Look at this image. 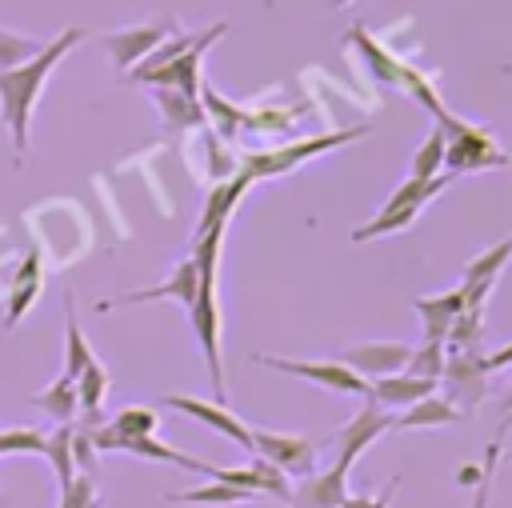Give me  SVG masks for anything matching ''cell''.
I'll list each match as a JSON object with an SVG mask.
<instances>
[{
    "instance_id": "4316f807",
    "label": "cell",
    "mask_w": 512,
    "mask_h": 508,
    "mask_svg": "<svg viewBox=\"0 0 512 508\" xmlns=\"http://www.w3.org/2000/svg\"><path fill=\"white\" fill-rule=\"evenodd\" d=\"M64 312H68V324H64V376L76 380L96 356H92V348H88V340H84V332H80V320H76L72 300L64 304Z\"/></svg>"
},
{
    "instance_id": "f546056e",
    "label": "cell",
    "mask_w": 512,
    "mask_h": 508,
    "mask_svg": "<svg viewBox=\"0 0 512 508\" xmlns=\"http://www.w3.org/2000/svg\"><path fill=\"white\" fill-rule=\"evenodd\" d=\"M444 148H448V140H444V132L440 128H432L428 136H424V144L416 148V156H412V180H432V176H440V168H444Z\"/></svg>"
},
{
    "instance_id": "3957f363",
    "label": "cell",
    "mask_w": 512,
    "mask_h": 508,
    "mask_svg": "<svg viewBox=\"0 0 512 508\" xmlns=\"http://www.w3.org/2000/svg\"><path fill=\"white\" fill-rule=\"evenodd\" d=\"M368 132H372L368 124H356V128H336V132L308 136V140H296V144H284V148H272V152H248V156L240 160V168H244L252 180H260V176H284V172H292L296 164H304V160H312V156H320V152L344 148V144H352V140H360V136H368Z\"/></svg>"
},
{
    "instance_id": "d590c367",
    "label": "cell",
    "mask_w": 512,
    "mask_h": 508,
    "mask_svg": "<svg viewBox=\"0 0 512 508\" xmlns=\"http://www.w3.org/2000/svg\"><path fill=\"white\" fill-rule=\"evenodd\" d=\"M396 488H400V476H392V480H388V484H384V488H380L376 496H352V492H348L340 508H388V504H392V492H396Z\"/></svg>"
},
{
    "instance_id": "5bb4252c",
    "label": "cell",
    "mask_w": 512,
    "mask_h": 508,
    "mask_svg": "<svg viewBox=\"0 0 512 508\" xmlns=\"http://www.w3.org/2000/svg\"><path fill=\"white\" fill-rule=\"evenodd\" d=\"M348 496V468L332 464L328 472H308L300 484H292L288 504L292 508H340Z\"/></svg>"
},
{
    "instance_id": "7c38bea8",
    "label": "cell",
    "mask_w": 512,
    "mask_h": 508,
    "mask_svg": "<svg viewBox=\"0 0 512 508\" xmlns=\"http://www.w3.org/2000/svg\"><path fill=\"white\" fill-rule=\"evenodd\" d=\"M164 404L176 408V412H184V416H192V420H200V424H208V428H216L220 436H228L232 444H240V448L252 452V428L236 412H228V404L200 400V396H164Z\"/></svg>"
},
{
    "instance_id": "e575fe53",
    "label": "cell",
    "mask_w": 512,
    "mask_h": 508,
    "mask_svg": "<svg viewBox=\"0 0 512 508\" xmlns=\"http://www.w3.org/2000/svg\"><path fill=\"white\" fill-rule=\"evenodd\" d=\"M500 440H504V428L496 432V440L488 444V456H484V468H480V480H476V500L472 508H488V488H492V468L500 460Z\"/></svg>"
},
{
    "instance_id": "9a60e30c",
    "label": "cell",
    "mask_w": 512,
    "mask_h": 508,
    "mask_svg": "<svg viewBox=\"0 0 512 508\" xmlns=\"http://www.w3.org/2000/svg\"><path fill=\"white\" fill-rule=\"evenodd\" d=\"M248 188H252V176H248L244 168H236L232 176L216 180V184L208 188V200H204V208H200V220H196L192 240H196V236H204L208 228H224V224H228V216H232V208L240 204V196H244Z\"/></svg>"
},
{
    "instance_id": "5b68a950",
    "label": "cell",
    "mask_w": 512,
    "mask_h": 508,
    "mask_svg": "<svg viewBox=\"0 0 512 508\" xmlns=\"http://www.w3.org/2000/svg\"><path fill=\"white\" fill-rule=\"evenodd\" d=\"M256 364L272 368V372H284V376H296V380H308V384H320L328 392H348V396H368V380L356 376L352 368H344L340 360H284V356H252Z\"/></svg>"
},
{
    "instance_id": "8992f818",
    "label": "cell",
    "mask_w": 512,
    "mask_h": 508,
    "mask_svg": "<svg viewBox=\"0 0 512 508\" xmlns=\"http://www.w3.org/2000/svg\"><path fill=\"white\" fill-rule=\"evenodd\" d=\"M252 452L264 456L268 464H276L284 476H296V480L308 476V472H316V444L308 436L252 428Z\"/></svg>"
},
{
    "instance_id": "ffe728a7",
    "label": "cell",
    "mask_w": 512,
    "mask_h": 508,
    "mask_svg": "<svg viewBox=\"0 0 512 508\" xmlns=\"http://www.w3.org/2000/svg\"><path fill=\"white\" fill-rule=\"evenodd\" d=\"M460 412L444 400V396H424L416 404H408L400 416H392V428H444V424H456Z\"/></svg>"
},
{
    "instance_id": "f35d334b",
    "label": "cell",
    "mask_w": 512,
    "mask_h": 508,
    "mask_svg": "<svg viewBox=\"0 0 512 508\" xmlns=\"http://www.w3.org/2000/svg\"><path fill=\"white\" fill-rule=\"evenodd\" d=\"M344 4H352V0H328V8H344Z\"/></svg>"
},
{
    "instance_id": "603a6c76",
    "label": "cell",
    "mask_w": 512,
    "mask_h": 508,
    "mask_svg": "<svg viewBox=\"0 0 512 508\" xmlns=\"http://www.w3.org/2000/svg\"><path fill=\"white\" fill-rule=\"evenodd\" d=\"M32 404L36 408H44L56 424H72L76 420V412H80V396H76V380H68L64 372L44 388V392H36L32 396Z\"/></svg>"
},
{
    "instance_id": "7a4b0ae2",
    "label": "cell",
    "mask_w": 512,
    "mask_h": 508,
    "mask_svg": "<svg viewBox=\"0 0 512 508\" xmlns=\"http://www.w3.org/2000/svg\"><path fill=\"white\" fill-rule=\"evenodd\" d=\"M220 240L224 228H208L204 236L192 240V256L200 264V280H196V300L188 308L192 332L200 340V352L208 360V376H212V392L224 404L228 384H224V364H220V300H216V264H220Z\"/></svg>"
},
{
    "instance_id": "2e32d148",
    "label": "cell",
    "mask_w": 512,
    "mask_h": 508,
    "mask_svg": "<svg viewBox=\"0 0 512 508\" xmlns=\"http://www.w3.org/2000/svg\"><path fill=\"white\" fill-rule=\"evenodd\" d=\"M172 32V24H144V28H116V32H108L104 36V48H108V56H112V64L116 68H136L164 36Z\"/></svg>"
},
{
    "instance_id": "277c9868",
    "label": "cell",
    "mask_w": 512,
    "mask_h": 508,
    "mask_svg": "<svg viewBox=\"0 0 512 508\" xmlns=\"http://www.w3.org/2000/svg\"><path fill=\"white\" fill-rule=\"evenodd\" d=\"M440 384H444V400L460 416H472L484 404V396H488V364H484V352H476V348L448 352L444 372H440Z\"/></svg>"
},
{
    "instance_id": "d4e9b609",
    "label": "cell",
    "mask_w": 512,
    "mask_h": 508,
    "mask_svg": "<svg viewBox=\"0 0 512 508\" xmlns=\"http://www.w3.org/2000/svg\"><path fill=\"white\" fill-rule=\"evenodd\" d=\"M348 40L360 48V56H364V64L384 80V84H400V76H404V64L392 56V52H384L368 32H364V24H356L352 32H348Z\"/></svg>"
},
{
    "instance_id": "4dcf8cb0",
    "label": "cell",
    "mask_w": 512,
    "mask_h": 508,
    "mask_svg": "<svg viewBox=\"0 0 512 508\" xmlns=\"http://www.w3.org/2000/svg\"><path fill=\"white\" fill-rule=\"evenodd\" d=\"M156 424H160V416H156L148 404H124V408L108 420V428H112L116 436H156Z\"/></svg>"
},
{
    "instance_id": "f1b7e54d",
    "label": "cell",
    "mask_w": 512,
    "mask_h": 508,
    "mask_svg": "<svg viewBox=\"0 0 512 508\" xmlns=\"http://www.w3.org/2000/svg\"><path fill=\"white\" fill-rule=\"evenodd\" d=\"M164 500L172 504H240V500H252L244 488H232L224 480H208V484H196V488H184V492H168Z\"/></svg>"
},
{
    "instance_id": "6da1fadb",
    "label": "cell",
    "mask_w": 512,
    "mask_h": 508,
    "mask_svg": "<svg viewBox=\"0 0 512 508\" xmlns=\"http://www.w3.org/2000/svg\"><path fill=\"white\" fill-rule=\"evenodd\" d=\"M80 40H84V28H64V32H56L32 60H24V64L0 72V116H4L8 136H12V144H16L20 156L28 152V120H32V108H36V100H40L44 80L52 76V68H56Z\"/></svg>"
},
{
    "instance_id": "836d02e7",
    "label": "cell",
    "mask_w": 512,
    "mask_h": 508,
    "mask_svg": "<svg viewBox=\"0 0 512 508\" xmlns=\"http://www.w3.org/2000/svg\"><path fill=\"white\" fill-rule=\"evenodd\" d=\"M44 44H48V40H28V36H16V32L0 28V72H4V68H16V64H24V60H32Z\"/></svg>"
},
{
    "instance_id": "7402d4cb",
    "label": "cell",
    "mask_w": 512,
    "mask_h": 508,
    "mask_svg": "<svg viewBox=\"0 0 512 508\" xmlns=\"http://www.w3.org/2000/svg\"><path fill=\"white\" fill-rule=\"evenodd\" d=\"M156 108L164 116L168 128H196V124H208L204 120V108H200V96H184L176 88H156Z\"/></svg>"
},
{
    "instance_id": "e0dca14e",
    "label": "cell",
    "mask_w": 512,
    "mask_h": 508,
    "mask_svg": "<svg viewBox=\"0 0 512 508\" xmlns=\"http://www.w3.org/2000/svg\"><path fill=\"white\" fill-rule=\"evenodd\" d=\"M412 308L420 312V324H424V340L432 344H444L448 332H452V320L464 312V292L452 288V292H440V296H416Z\"/></svg>"
},
{
    "instance_id": "cb8c5ba5",
    "label": "cell",
    "mask_w": 512,
    "mask_h": 508,
    "mask_svg": "<svg viewBox=\"0 0 512 508\" xmlns=\"http://www.w3.org/2000/svg\"><path fill=\"white\" fill-rule=\"evenodd\" d=\"M108 372L100 360H92L80 376H76V396H80V408H84V428H96L100 424V400L108 392Z\"/></svg>"
},
{
    "instance_id": "484cf974",
    "label": "cell",
    "mask_w": 512,
    "mask_h": 508,
    "mask_svg": "<svg viewBox=\"0 0 512 508\" xmlns=\"http://www.w3.org/2000/svg\"><path fill=\"white\" fill-rule=\"evenodd\" d=\"M420 216V208L416 204H384L380 208V216L376 220H368V224H360L356 232H352V240L356 244H364V240H376V236H388V232H400V228H408L412 220Z\"/></svg>"
},
{
    "instance_id": "44dd1931",
    "label": "cell",
    "mask_w": 512,
    "mask_h": 508,
    "mask_svg": "<svg viewBox=\"0 0 512 508\" xmlns=\"http://www.w3.org/2000/svg\"><path fill=\"white\" fill-rule=\"evenodd\" d=\"M36 296H40V252H28L24 264H20V272H16V288H12L8 304H4V324L12 328V324L28 312V304H32Z\"/></svg>"
},
{
    "instance_id": "9c48e42d",
    "label": "cell",
    "mask_w": 512,
    "mask_h": 508,
    "mask_svg": "<svg viewBox=\"0 0 512 508\" xmlns=\"http://www.w3.org/2000/svg\"><path fill=\"white\" fill-rule=\"evenodd\" d=\"M196 280H200V264H196V256L188 252V256L168 272V280H164V284H156V288H136V292H120V296H108V300H100L96 308H100V312H108V308H120V304H144V300H172V304L192 308V300H196Z\"/></svg>"
},
{
    "instance_id": "d6986e66",
    "label": "cell",
    "mask_w": 512,
    "mask_h": 508,
    "mask_svg": "<svg viewBox=\"0 0 512 508\" xmlns=\"http://www.w3.org/2000/svg\"><path fill=\"white\" fill-rule=\"evenodd\" d=\"M200 108H204V120L216 124V136H220V140H236L240 128H248V112H244L240 104L224 100L208 80L200 84Z\"/></svg>"
},
{
    "instance_id": "4fadbf2b",
    "label": "cell",
    "mask_w": 512,
    "mask_h": 508,
    "mask_svg": "<svg viewBox=\"0 0 512 508\" xmlns=\"http://www.w3.org/2000/svg\"><path fill=\"white\" fill-rule=\"evenodd\" d=\"M508 260H512V232H508L500 244L484 248L480 256H472V260L464 264L460 292H464V304H468V308H484V300H488V292H492V284H496V276H500V268H504Z\"/></svg>"
},
{
    "instance_id": "30bf717a",
    "label": "cell",
    "mask_w": 512,
    "mask_h": 508,
    "mask_svg": "<svg viewBox=\"0 0 512 508\" xmlns=\"http://www.w3.org/2000/svg\"><path fill=\"white\" fill-rule=\"evenodd\" d=\"M408 356H412V344H404V340H368V344H348L340 352V364L364 380H376V376L404 372Z\"/></svg>"
},
{
    "instance_id": "ac0fdd59",
    "label": "cell",
    "mask_w": 512,
    "mask_h": 508,
    "mask_svg": "<svg viewBox=\"0 0 512 508\" xmlns=\"http://www.w3.org/2000/svg\"><path fill=\"white\" fill-rule=\"evenodd\" d=\"M432 392H436L432 380H416V376H408V372L368 380V400L380 404V408H408V404H416V400H424V396H432Z\"/></svg>"
},
{
    "instance_id": "74e56055",
    "label": "cell",
    "mask_w": 512,
    "mask_h": 508,
    "mask_svg": "<svg viewBox=\"0 0 512 508\" xmlns=\"http://www.w3.org/2000/svg\"><path fill=\"white\" fill-rule=\"evenodd\" d=\"M500 412H504V428L512 424V372H508V392L500 396Z\"/></svg>"
},
{
    "instance_id": "ba28073f",
    "label": "cell",
    "mask_w": 512,
    "mask_h": 508,
    "mask_svg": "<svg viewBox=\"0 0 512 508\" xmlns=\"http://www.w3.org/2000/svg\"><path fill=\"white\" fill-rule=\"evenodd\" d=\"M224 20L220 24H212L208 32H200L196 36V44L184 52V56H176L172 64H164V68H156L144 84H152V88H176V92H184V96H200V84H204V76H200V60H204V52L224 36Z\"/></svg>"
},
{
    "instance_id": "8d00e7d4",
    "label": "cell",
    "mask_w": 512,
    "mask_h": 508,
    "mask_svg": "<svg viewBox=\"0 0 512 508\" xmlns=\"http://www.w3.org/2000/svg\"><path fill=\"white\" fill-rule=\"evenodd\" d=\"M484 364H488V372L508 368V364H512V340H508L504 348H496V352H484Z\"/></svg>"
},
{
    "instance_id": "52a82bcc",
    "label": "cell",
    "mask_w": 512,
    "mask_h": 508,
    "mask_svg": "<svg viewBox=\"0 0 512 508\" xmlns=\"http://www.w3.org/2000/svg\"><path fill=\"white\" fill-rule=\"evenodd\" d=\"M444 140H448L444 168H452V172H484V168H504L508 164L500 144L484 128H476V124H464L460 132H452Z\"/></svg>"
},
{
    "instance_id": "83f0119b",
    "label": "cell",
    "mask_w": 512,
    "mask_h": 508,
    "mask_svg": "<svg viewBox=\"0 0 512 508\" xmlns=\"http://www.w3.org/2000/svg\"><path fill=\"white\" fill-rule=\"evenodd\" d=\"M72 436H76V424H60L56 432H48V452L44 460L52 464L60 488H68L76 480V456H72Z\"/></svg>"
},
{
    "instance_id": "8fae6325",
    "label": "cell",
    "mask_w": 512,
    "mask_h": 508,
    "mask_svg": "<svg viewBox=\"0 0 512 508\" xmlns=\"http://www.w3.org/2000/svg\"><path fill=\"white\" fill-rule=\"evenodd\" d=\"M392 428V416H388V408H380V404H364L360 412H352V420L336 432V464L340 468H352L356 464V456L360 452H368L384 432Z\"/></svg>"
},
{
    "instance_id": "1f68e13d",
    "label": "cell",
    "mask_w": 512,
    "mask_h": 508,
    "mask_svg": "<svg viewBox=\"0 0 512 508\" xmlns=\"http://www.w3.org/2000/svg\"><path fill=\"white\" fill-rule=\"evenodd\" d=\"M444 360H448V348H444V344H432V340H424L420 348H412V356H408L404 372H408V376H416V380H432V384H440Z\"/></svg>"
},
{
    "instance_id": "d6a6232c",
    "label": "cell",
    "mask_w": 512,
    "mask_h": 508,
    "mask_svg": "<svg viewBox=\"0 0 512 508\" xmlns=\"http://www.w3.org/2000/svg\"><path fill=\"white\" fill-rule=\"evenodd\" d=\"M12 452L44 456L48 452V432H40V428H0V456H12Z\"/></svg>"
}]
</instances>
